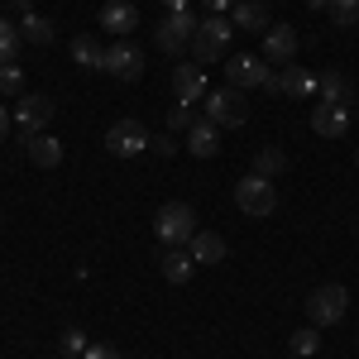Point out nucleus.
I'll list each match as a JSON object with an SVG mask.
<instances>
[{"label":"nucleus","instance_id":"nucleus-1","mask_svg":"<svg viewBox=\"0 0 359 359\" xmlns=\"http://www.w3.org/2000/svg\"><path fill=\"white\" fill-rule=\"evenodd\" d=\"M230 39H235V25H230V20H221V15H206V20H201V29L192 34V62H201V67L221 62L225 48H230Z\"/></svg>","mask_w":359,"mask_h":359},{"label":"nucleus","instance_id":"nucleus-2","mask_svg":"<svg viewBox=\"0 0 359 359\" xmlns=\"http://www.w3.org/2000/svg\"><path fill=\"white\" fill-rule=\"evenodd\" d=\"M235 206H240L245 216H254V221L273 216V211H278V187H273V177H259V172L240 177V182H235Z\"/></svg>","mask_w":359,"mask_h":359},{"label":"nucleus","instance_id":"nucleus-3","mask_svg":"<svg viewBox=\"0 0 359 359\" xmlns=\"http://www.w3.org/2000/svg\"><path fill=\"white\" fill-rule=\"evenodd\" d=\"M196 29H201V20H196L192 5H187V10H168L163 20H158V29H154V43H158L163 53H182V48H192Z\"/></svg>","mask_w":359,"mask_h":359},{"label":"nucleus","instance_id":"nucleus-4","mask_svg":"<svg viewBox=\"0 0 359 359\" xmlns=\"http://www.w3.org/2000/svg\"><path fill=\"white\" fill-rule=\"evenodd\" d=\"M206 120L216 130H240L249 120V101L240 86H221V91H206Z\"/></svg>","mask_w":359,"mask_h":359},{"label":"nucleus","instance_id":"nucleus-5","mask_svg":"<svg viewBox=\"0 0 359 359\" xmlns=\"http://www.w3.org/2000/svg\"><path fill=\"white\" fill-rule=\"evenodd\" d=\"M154 235H158L163 245H192L196 211L187 206V201H168V206H158V216H154Z\"/></svg>","mask_w":359,"mask_h":359},{"label":"nucleus","instance_id":"nucleus-6","mask_svg":"<svg viewBox=\"0 0 359 359\" xmlns=\"http://www.w3.org/2000/svg\"><path fill=\"white\" fill-rule=\"evenodd\" d=\"M345 311H350V292H345L340 283H321V287L306 297V316H311L316 331H321V326H335V321H345Z\"/></svg>","mask_w":359,"mask_h":359},{"label":"nucleus","instance_id":"nucleus-7","mask_svg":"<svg viewBox=\"0 0 359 359\" xmlns=\"http://www.w3.org/2000/svg\"><path fill=\"white\" fill-rule=\"evenodd\" d=\"M101 72H111V77H120V82H139V77H144V48H139V43H130V39L111 43V48H106V67H101Z\"/></svg>","mask_w":359,"mask_h":359},{"label":"nucleus","instance_id":"nucleus-8","mask_svg":"<svg viewBox=\"0 0 359 359\" xmlns=\"http://www.w3.org/2000/svg\"><path fill=\"white\" fill-rule=\"evenodd\" d=\"M264 91H273V96H292V101H306V96H316V72H306V67H283V72H269V82Z\"/></svg>","mask_w":359,"mask_h":359},{"label":"nucleus","instance_id":"nucleus-9","mask_svg":"<svg viewBox=\"0 0 359 359\" xmlns=\"http://www.w3.org/2000/svg\"><path fill=\"white\" fill-rule=\"evenodd\" d=\"M149 130L139 125V120H115L111 130H106V149H111L115 158H135V154H144L149 149Z\"/></svg>","mask_w":359,"mask_h":359},{"label":"nucleus","instance_id":"nucleus-10","mask_svg":"<svg viewBox=\"0 0 359 359\" xmlns=\"http://www.w3.org/2000/svg\"><path fill=\"white\" fill-rule=\"evenodd\" d=\"M53 96H43V91H25L20 101H15V125L25 130V135H39L48 120H53Z\"/></svg>","mask_w":359,"mask_h":359},{"label":"nucleus","instance_id":"nucleus-11","mask_svg":"<svg viewBox=\"0 0 359 359\" xmlns=\"http://www.w3.org/2000/svg\"><path fill=\"white\" fill-rule=\"evenodd\" d=\"M269 57L264 53H235L230 62H225V77H230V86H240V91H249V86H264L269 82Z\"/></svg>","mask_w":359,"mask_h":359},{"label":"nucleus","instance_id":"nucleus-12","mask_svg":"<svg viewBox=\"0 0 359 359\" xmlns=\"http://www.w3.org/2000/svg\"><path fill=\"white\" fill-rule=\"evenodd\" d=\"M172 91H177V106L206 101V67L201 62H177L172 67Z\"/></svg>","mask_w":359,"mask_h":359},{"label":"nucleus","instance_id":"nucleus-13","mask_svg":"<svg viewBox=\"0 0 359 359\" xmlns=\"http://www.w3.org/2000/svg\"><path fill=\"white\" fill-rule=\"evenodd\" d=\"M311 130L321 139H345L350 135V106H311Z\"/></svg>","mask_w":359,"mask_h":359},{"label":"nucleus","instance_id":"nucleus-14","mask_svg":"<svg viewBox=\"0 0 359 359\" xmlns=\"http://www.w3.org/2000/svg\"><path fill=\"white\" fill-rule=\"evenodd\" d=\"M264 57L287 67V62L297 57V29L292 25H269V34H264Z\"/></svg>","mask_w":359,"mask_h":359},{"label":"nucleus","instance_id":"nucleus-15","mask_svg":"<svg viewBox=\"0 0 359 359\" xmlns=\"http://www.w3.org/2000/svg\"><path fill=\"white\" fill-rule=\"evenodd\" d=\"M230 25H235V34H240V29H245V34H269V5H264V0H235Z\"/></svg>","mask_w":359,"mask_h":359},{"label":"nucleus","instance_id":"nucleus-16","mask_svg":"<svg viewBox=\"0 0 359 359\" xmlns=\"http://www.w3.org/2000/svg\"><path fill=\"white\" fill-rule=\"evenodd\" d=\"M139 25V10L135 0H106V10H101V29H111L115 39H130V29Z\"/></svg>","mask_w":359,"mask_h":359},{"label":"nucleus","instance_id":"nucleus-17","mask_svg":"<svg viewBox=\"0 0 359 359\" xmlns=\"http://www.w3.org/2000/svg\"><path fill=\"white\" fill-rule=\"evenodd\" d=\"M316 96H321L326 106H355V82H350L345 72H321V77H316Z\"/></svg>","mask_w":359,"mask_h":359},{"label":"nucleus","instance_id":"nucleus-18","mask_svg":"<svg viewBox=\"0 0 359 359\" xmlns=\"http://www.w3.org/2000/svg\"><path fill=\"white\" fill-rule=\"evenodd\" d=\"M158 269H163L168 283H187V278H192V269H196V259H192V249H182V245H163Z\"/></svg>","mask_w":359,"mask_h":359},{"label":"nucleus","instance_id":"nucleus-19","mask_svg":"<svg viewBox=\"0 0 359 359\" xmlns=\"http://www.w3.org/2000/svg\"><path fill=\"white\" fill-rule=\"evenodd\" d=\"M25 154H29V163L34 168H57L62 163V144H57L53 135H25Z\"/></svg>","mask_w":359,"mask_h":359},{"label":"nucleus","instance_id":"nucleus-20","mask_svg":"<svg viewBox=\"0 0 359 359\" xmlns=\"http://www.w3.org/2000/svg\"><path fill=\"white\" fill-rule=\"evenodd\" d=\"M187 154H196V158H216V154H221V130H216L211 120H196L192 130H187Z\"/></svg>","mask_w":359,"mask_h":359},{"label":"nucleus","instance_id":"nucleus-21","mask_svg":"<svg viewBox=\"0 0 359 359\" xmlns=\"http://www.w3.org/2000/svg\"><path fill=\"white\" fill-rule=\"evenodd\" d=\"M187 249H192L196 264H221L225 259V235H216V230H196Z\"/></svg>","mask_w":359,"mask_h":359},{"label":"nucleus","instance_id":"nucleus-22","mask_svg":"<svg viewBox=\"0 0 359 359\" xmlns=\"http://www.w3.org/2000/svg\"><path fill=\"white\" fill-rule=\"evenodd\" d=\"M72 57H77V67H86V72L106 67V48H101L91 34H77V39H72Z\"/></svg>","mask_w":359,"mask_h":359},{"label":"nucleus","instance_id":"nucleus-23","mask_svg":"<svg viewBox=\"0 0 359 359\" xmlns=\"http://www.w3.org/2000/svg\"><path fill=\"white\" fill-rule=\"evenodd\" d=\"M20 34H25L29 43H53V20H43V15H25V20H20Z\"/></svg>","mask_w":359,"mask_h":359},{"label":"nucleus","instance_id":"nucleus-24","mask_svg":"<svg viewBox=\"0 0 359 359\" xmlns=\"http://www.w3.org/2000/svg\"><path fill=\"white\" fill-rule=\"evenodd\" d=\"M283 168H287V154L283 149H259V158H254V172L259 177H278Z\"/></svg>","mask_w":359,"mask_h":359},{"label":"nucleus","instance_id":"nucleus-25","mask_svg":"<svg viewBox=\"0 0 359 359\" xmlns=\"http://www.w3.org/2000/svg\"><path fill=\"white\" fill-rule=\"evenodd\" d=\"M20 43H25V34H20V29L10 25V20H0V67H5V62H15Z\"/></svg>","mask_w":359,"mask_h":359},{"label":"nucleus","instance_id":"nucleus-26","mask_svg":"<svg viewBox=\"0 0 359 359\" xmlns=\"http://www.w3.org/2000/svg\"><path fill=\"white\" fill-rule=\"evenodd\" d=\"M326 15H331L340 29H355L359 25V0H331V5H326Z\"/></svg>","mask_w":359,"mask_h":359},{"label":"nucleus","instance_id":"nucleus-27","mask_svg":"<svg viewBox=\"0 0 359 359\" xmlns=\"http://www.w3.org/2000/svg\"><path fill=\"white\" fill-rule=\"evenodd\" d=\"M20 86H25V67H20V62H5V67H0V91H5V96H20Z\"/></svg>","mask_w":359,"mask_h":359},{"label":"nucleus","instance_id":"nucleus-28","mask_svg":"<svg viewBox=\"0 0 359 359\" xmlns=\"http://www.w3.org/2000/svg\"><path fill=\"white\" fill-rule=\"evenodd\" d=\"M62 355H67V359H72V355L82 359V355H86V331L67 326V331H62Z\"/></svg>","mask_w":359,"mask_h":359},{"label":"nucleus","instance_id":"nucleus-29","mask_svg":"<svg viewBox=\"0 0 359 359\" xmlns=\"http://www.w3.org/2000/svg\"><path fill=\"white\" fill-rule=\"evenodd\" d=\"M316 345H321V331H316V326H306V331L292 335V350H297V355H316Z\"/></svg>","mask_w":359,"mask_h":359},{"label":"nucleus","instance_id":"nucleus-30","mask_svg":"<svg viewBox=\"0 0 359 359\" xmlns=\"http://www.w3.org/2000/svg\"><path fill=\"white\" fill-rule=\"evenodd\" d=\"M192 125H196L192 106H172V111H168V135H172V130H192Z\"/></svg>","mask_w":359,"mask_h":359},{"label":"nucleus","instance_id":"nucleus-31","mask_svg":"<svg viewBox=\"0 0 359 359\" xmlns=\"http://www.w3.org/2000/svg\"><path fill=\"white\" fill-rule=\"evenodd\" d=\"M149 149H154V154H163V158H172V154H177V144H172V135H168V130L149 139Z\"/></svg>","mask_w":359,"mask_h":359},{"label":"nucleus","instance_id":"nucleus-32","mask_svg":"<svg viewBox=\"0 0 359 359\" xmlns=\"http://www.w3.org/2000/svg\"><path fill=\"white\" fill-rule=\"evenodd\" d=\"M82 359H125V355H120L115 345H86V355H82Z\"/></svg>","mask_w":359,"mask_h":359},{"label":"nucleus","instance_id":"nucleus-33","mask_svg":"<svg viewBox=\"0 0 359 359\" xmlns=\"http://www.w3.org/2000/svg\"><path fill=\"white\" fill-rule=\"evenodd\" d=\"M206 10H211V15H221V10H235V0H206Z\"/></svg>","mask_w":359,"mask_h":359},{"label":"nucleus","instance_id":"nucleus-34","mask_svg":"<svg viewBox=\"0 0 359 359\" xmlns=\"http://www.w3.org/2000/svg\"><path fill=\"white\" fill-rule=\"evenodd\" d=\"M10 125H15V120H10V111H5V106H0V139H10Z\"/></svg>","mask_w":359,"mask_h":359},{"label":"nucleus","instance_id":"nucleus-35","mask_svg":"<svg viewBox=\"0 0 359 359\" xmlns=\"http://www.w3.org/2000/svg\"><path fill=\"white\" fill-rule=\"evenodd\" d=\"M306 10H326V5H331V0H302Z\"/></svg>","mask_w":359,"mask_h":359},{"label":"nucleus","instance_id":"nucleus-36","mask_svg":"<svg viewBox=\"0 0 359 359\" xmlns=\"http://www.w3.org/2000/svg\"><path fill=\"white\" fill-rule=\"evenodd\" d=\"M168 10H187V5H192V0H163Z\"/></svg>","mask_w":359,"mask_h":359},{"label":"nucleus","instance_id":"nucleus-37","mask_svg":"<svg viewBox=\"0 0 359 359\" xmlns=\"http://www.w3.org/2000/svg\"><path fill=\"white\" fill-rule=\"evenodd\" d=\"M355 163H359V149H355Z\"/></svg>","mask_w":359,"mask_h":359}]
</instances>
